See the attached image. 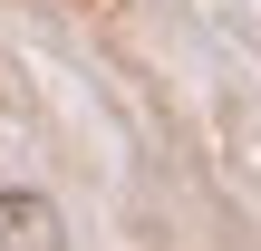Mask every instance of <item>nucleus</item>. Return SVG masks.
Instances as JSON below:
<instances>
[{"label":"nucleus","instance_id":"nucleus-1","mask_svg":"<svg viewBox=\"0 0 261 251\" xmlns=\"http://www.w3.org/2000/svg\"><path fill=\"white\" fill-rule=\"evenodd\" d=\"M0 251H58V213L39 193H10L0 203Z\"/></svg>","mask_w":261,"mask_h":251}]
</instances>
